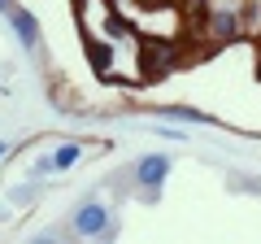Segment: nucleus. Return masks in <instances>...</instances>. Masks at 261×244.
<instances>
[{
    "label": "nucleus",
    "mask_w": 261,
    "mask_h": 244,
    "mask_svg": "<svg viewBox=\"0 0 261 244\" xmlns=\"http://www.w3.org/2000/svg\"><path fill=\"white\" fill-rule=\"evenodd\" d=\"M53 170H57L53 153H44V157H35V166H31V179H35V183H39V179H48V175H53Z\"/></svg>",
    "instance_id": "0eeeda50"
},
{
    "label": "nucleus",
    "mask_w": 261,
    "mask_h": 244,
    "mask_svg": "<svg viewBox=\"0 0 261 244\" xmlns=\"http://www.w3.org/2000/svg\"><path fill=\"white\" fill-rule=\"evenodd\" d=\"M5 18H9V27H13V35H18V44L27 48V53H35V48H39V18H35L31 9H22V5H13Z\"/></svg>",
    "instance_id": "7ed1b4c3"
},
{
    "label": "nucleus",
    "mask_w": 261,
    "mask_h": 244,
    "mask_svg": "<svg viewBox=\"0 0 261 244\" xmlns=\"http://www.w3.org/2000/svg\"><path fill=\"white\" fill-rule=\"evenodd\" d=\"M70 231L74 235H118V223L109 218V205H100V201H87V205L74 209V218H70Z\"/></svg>",
    "instance_id": "f257e3e1"
},
{
    "label": "nucleus",
    "mask_w": 261,
    "mask_h": 244,
    "mask_svg": "<svg viewBox=\"0 0 261 244\" xmlns=\"http://www.w3.org/2000/svg\"><path fill=\"white\" fill-rule=\"evenodd\" d=\"M157 118H166V122H192V127H222V122L214 118V113H205V109H196V105H157Z\"/></svg>",
    "instance_id": "39448f33"
},
{
    "label": "nucleus",
    "mask_w": 261,
    "mask_h": 244,
    "mask_svg": "<svg viewBox=\"0 0 261 244\" xmlns=\"http://www.w3.org/2000/svg\"><path fill=\"white\" fill-rule=\"evenodd\" d=\"M130 175H135V183H140L144 201H157L161 197V183H166V175H170V157H166V153H144Z\"/></svg>",
    "instance_id": "f03ea898"
},
{
    "label": "nucleus",
    "mask_w": 261,
    "mask_h": 244,
    "mask_svg": "<svg viewBox=\"0 0 261 244\" xmlns=\"http://www.w3.org/2000/svg\"><path fill=\"white\" fill-rule=\"evenodd\" d=\"M5 153H9V144H5V140H0V157H5Z\"/></svg>",
    "instance_id": "1a4fd4ad"
},
{
    "label": "nucleus",
    "mask_w": 261,
    "mask_h": 244,
    "mask_svg": "<svg viewBox=\"0 0 261 244\" xmlns=\"http://www.w3.org/2000/svg\"><path fill=\"white\" fill-rule=\"evenodd\" d=\"M205 35L214 39V44H231V39H240V13L235 9H214L205 22Z\"/></svg>",
    "instance_id": "20e7f679"
},
{
    "label": "nucleus",
    "mask_w": 261,
    "mask_h": 244,
    "mask_svg": "<svg viewBox=\"0 0 261 244\" xmlns=\"http://www.w3.org/2000/svg\"><path fill=\"white\" fill-rule=\"evenodd\" d=\"M13 9V0H0V13H9Z\"/></svg>",
    "instance_id": "6e6552de"
},
{
    "label": "nucleus",
    "mask_w": 261,
    "mask_h": 244,
    "mask_svg": "<svg viewBox=\"0 0 261 244\" xmlns=\"http://www.w3.org/2000/svg\"><path fill=\"white\" fill-rule=\"evenodd\" d=\"M53 161H57V170H70V166H79V161H83V144H61V149L53 153Z\"/></svg>",
    "instance_id": "423d86ee"
}]
</instances>
